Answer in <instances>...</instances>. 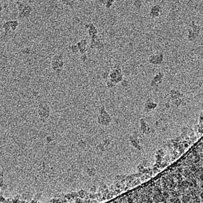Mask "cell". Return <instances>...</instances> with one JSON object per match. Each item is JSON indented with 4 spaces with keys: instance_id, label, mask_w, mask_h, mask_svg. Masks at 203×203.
I'll return each instance as SVG.
<instances>
[{
    "instance_id": "52a82bcc",
    "label": "cell",
    "mask_w": 203,
    "mask_h": 203,
    "mask_svg": "<svg viewBox=\"0 0 203 203\" xmlns=\"http://www.w3.org/2000/svg\"><path fill=\"white\" fill-rule=\"evenodd\" d=\"M71 52L74 54H77L79 52V49H78V46L76 45H72L71 46L70 48Z\"/></svg>"
},
{
    "instance_id": "8992f818",
    "label": "cell",
    "mask_w": 203,
    "mask_h": 203,
    "mask_svg": "<svg viewBox=\"0 0 203 203\" xmlns=\"http://www.w3.org/2000/svg\"><path fill=\"white\" fill-rule=\"evenodd\" d=\"M2 27L6 32H8L9 31L11 30L10 26V20L5 22L3 23Z\"/></svg>"
},
{
    "instance_id": "3957f363",
    "label": "cell",
    "mask_w": 203,
    "mask_h": 203,
    "mask_svg": "<svg viewBox=\"0 0 203 203\" xmlns=\"http://www.w3.org/2000/svg\"><path fill=\"white\" fill-rule=\"evenodd\" d=\"M109 80L116 84L122 81L123 75L120 69H115L111 71L108 75Z\"/></svg>"
},
{
    "instance_id": "5b68a950",
    "label": "cell",
    "mask_w": 203,
    "mask_h": 203,
    "mask_svg": "<svg viewBox=\"0 0 203 203\" xmlns=\"http://www.w3.org/2000/svg\"><path fill=\"white\" fill-rule=\"evenodd\" d=\"M10 26L11 30L15 31L19 27V22L17 20H10Z\"/></svg>"
},
{
    "instance_id": "277c9868",
    "label": "cell",
    "mask_w": 203,
    "mask_h": 203,
    "mask_svg": "<svg viewBox=\"0 0 203 203\" xmlns=\"http://www.w3.org/2000/svg\"><path fill=\"white\" fill-rule=\"evenodd\" d=\"M78 46L79 52L82 54H84L87 52V42L86 40H82L80 41L79 42L77 45Z\"/></svg>"
},
{
    "instance_id": "6da1fadb",
    "label": "cell",
    "mask_w": 203,
    "mask_h": 203,
    "mask_svg": "<svg viewBox=\"0 0 203 203\" xmlns=\"http://www.w3.org/2000/svg\"><path fill=\"white\" fill-rule=\"evenodd\" d=\"M16 6L18 10V17L20 19H25L31 15L32 8L30 5L26 4L20 1H18L16 2Z\"/></svg>"
},
{
    "instance_id": "9c48e42d",
    "label": "cell",
    "mask_w": 203,
    "mask_h": 203,
    "mask_svg": "<svg viewBox=\"0 0 203 203\" xmlns=\"http://www.w3.org/2000/svg\"><path fill=\"white\" fill-rule=\"evenodd\" d=\"M2 10H3V6H2V2L0 1V13L2 12Z\"/></svg>"
},
{
    "instance_id": "ba28073f",
    "label": "cell",
    "mask_w": 203,
    "mask_h": 203,
    "mask_svg": "<svg viewBox=\"0 0 203 203\" xmlns=\"http://www.w3.org/2000/svg\"><path fill=\"white\" fill-rule=\"evenodd\" d=\"M106 85H107V87H108L109 88H114L116 85V84L114 83L110 80H109L107 81Z\"/></svg>"
},
{
    "instance_id": "7a4b0ae2",
    "label": "cell",
    "mask_w": 203,
    "mask_h": 203,
    "mask_svg": "<svg viewBox=\"0 0 203 203\" xmlns=\"http://www.w3.org/2000/svg\"><path fill=\"white\" fill-rule=\"evenodd\" d=\"M63 57L61 55H56L52 58L51 66L52 70L56 73H61L64 67Z\"/></svg>"
}]
</instances>
